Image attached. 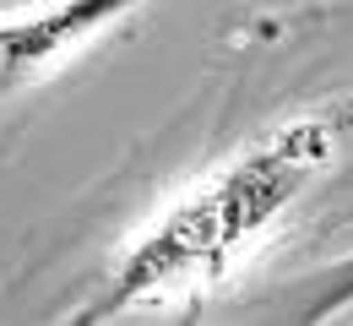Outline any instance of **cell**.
Instances as JSON below:
<instances>
[{
  "label": "cell",
  "mask_w": 353,
  "mask_h": 326,
  "mask_svg": "<svg viewBox=\"0 0 353 326\" xmlns=\"http://www.w3.org/2000/svg\"><path fill=\"white\" fill-rule=\"evenodd\" d=\"M305 294H310V299L294 310L299 321H321V316L343 310V305L353 299V261H348V267H337V272H326L321 283H305Z\"/></svg>",
  "instance_id": "cell-1"
}]
</instances>
